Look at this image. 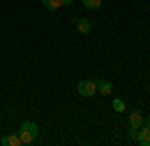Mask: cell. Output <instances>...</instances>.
I'll return each mask as SVG.
<instances>
[{"label":"cell","instance_id":"1","mask_svg":"<svg viewBox=\"0 0 150 146\" xmlns=\"http://www.w3.org/2000/svg\"><path fill=\"white\" fill-rule=\"evenodd\" d=\"M18 136H20V142L22 144H32L36 138H38V126L30 120L20 124V130H18Z\"/></svg>","mask_w":150,"mask_h":146},{"label":"cell","instance_id":"2","mask_svg":"<svg viewBox=\"0 0 150 146\" xmlns=\"http://www.w3.org/2000/svg\"><path fill=\"white\" fill-rule=\"evenodd\" d=\"M76 88H78V94H80V96L90 98V96L96 94V82H92V80H80Z\"/></svg>","mask_w":150,"mask_h":146},{"label":"cell","instance_id":"3","mask_svg":"<svg viewBox=\"0 0 150 146\" xmlns=\"http://www.w3.org/2000/svg\"><path fill=\"white\" fill-rule=\"evenodd\" d=\"M136 140H138V144H142V146H150V126H148V124L138 128Z\"/></svg>","mask_w":150,"mask_h":146},{"label":"cell","instance_id":"4","mask_svg":"<svg viewBox=\"0 0 150 146\" xmlns=\"http://www.w3.org/2000/svg\"><path fill=\"white\" fill-rule=\"evenodd\" d=\"M128 124L132 128H140V126H144V116L138 110H132V112L128 114Z\"/></svg>","mask_w":150,"mask_h":146},{"label":"cell","instance_id":"5","mask_svg":"<svg viewBox=\"0 0 150 146\" xmlns=\"http://www.w3.org/2000/svg\"><path fill=\"white\" fill-rule=\"evenodd\" d=\"M0 144L2 146H20L22 142H20V136L18 134H6L0 138Z\"/></svg>","mask_w":150,"mask_h":146},{"label":"cell","instance_id":"6","mask_svg":"<svg viewBox=\"0 0 150 146\" xmlns=\"http://www.w3.org/2000/svg\"><path fill=\"white\" fill-rule=\"evenodd\" d=\"M96 92H100V94H110L112 92V82L110 80H96Z\"/></svg>","mask_w":150,"mask_h":146},{"label":"cell","instance_id":"7","mask_svg":"<svg viewBox=\"0 0 150 146\" xmlns=\"http://www.w3.org/2000/svg\"><path fill=\"white\" fill-rule=\"evenodd\" d=\"M76 28H78L80 34H88L92 30V24H90L88 18H78V20H76Z\"/></svg>","mask_w":150,"mask_h":146},{"label":"cell","instance_id":"8","mask_svg":"<svg viewBox=\"0 0 150 146\" xmlns=\"http://www.w3.org/2000/svg\"><path fill=\"white\" fill-rule=\"evenodd\" d=\"M44 8H48L50 12H56L60 6H62V0H42Z\"/></svg>","mask_w":150,"mask_h":146},{"label":"cell","instance_id":"9","mask_svg":"<svg viewBox=\"0 0 150 146\" xmlns=\"http://www.w3.org/2000/svg\"><path fill=\"white\" fill-rule=\"evenodd\" d=\"M82 4H84V8H88V10H98V8L102 6V0H82Z\"/></svg>","mask_w":150,"mask_h":146},{"label":"cell","instance_id":"10","mask_svg":"<svg viewBox=\"0 0 150 146\" xmlns=\"http://www.w3.org/2000/svg\"><path fill=\"white\" fill-rule=\"evenodd\" d=\"M112 108H114L116 112H124V110H126V104H124L122 98H114V100H112Z\"/></svg>","mask_w":150,"mask_h":146},{"label":"cell","instance_id":"11","mask_svg":"<svg viewBox=\"0 0 150 146\" xmlns=\"http://www.w3.org/2000/svg\"><path fill=\"white\" fill-rule=\"evenodd\" d=\"M136 134H138V128H132V126H130V130H128V136L136 140Z\"/></svg>","mask_w":150,"mask_h":146},{"label":"cell","instance_id":"12","mask_svg":"<svg viewBox=\"0 0 150 146\" xmlns=\"http://www.w3.org/2000/svg\"><path fill=\"white\" fill-rule=\"evenodd\" d=\"M74 0H62V4H72Z\"/></svg>","mask_w":150,"mask_h":146},{"label":"cell","instance_id":"13","mask_svg":"<svg viewBox=\"0 0 150 146\" xmlns=\"http://www.w3.org/2000/svg\"><path fill=\"white\" fill-rule=\"evenodd\" d=\"M146 124H148V126H150V114H148V118H146Z\"/></svg>","mask_w":150,"mask_h":146},{"label":"cell","instance_id":"14","mask_svg":"<svg viewBox=\"0 0 150 146\" xmlns=\"http://www.w3.org/2000/svg\"><path fill=\"white\" fill-rule=\"evenodd\" d=\"M148 90H150V88H148Z\"/></svg>","mask_w":150,"mask_h":146}]
</instances>
